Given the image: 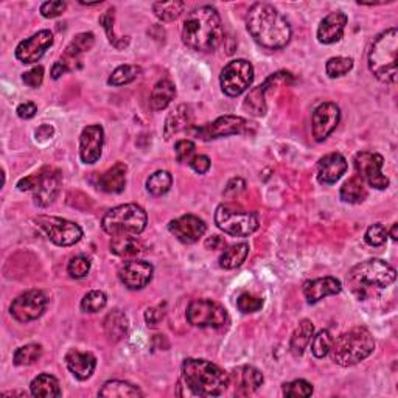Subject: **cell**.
<instances>
[{
  "label": "cell",
  "instance_id": "40",
  "mask_svg": "<svg viewBox=\"0 0 398 398\" xmlns=\"http://www.w3.org/2000/svg\"><path fill=\"white\" fill-rule=\"evenodd\" d=\"M42 356V345L27 344L14 352L13 363L16 366H32Z\"/></svg>",
  "mask_w": 398,
  "mask_h": 398
},
{
  "label": "cell",
  "instance_id": "42",
  "mask_svg": "<svg viewBox=\"0 0 398 398\" xmlns=\"http://www.w3.org/2000/svg\"><path fill=\"white\" fill-rule=\"evenodd\" d=\"M265 86L255 87L254 91L249 92V95L246 97L244 106L249 109L254 116H265L266 112V103H265Z\"/></svg>",
  "mask_w": 398,
  "mask_h": 398
},
{
  "label": "cell",
  "instance_id": "21",
  "mask_svg": "<svg viewBox=\"0 0 398 398\" xmlns=\"http://www.w3.org/2000/svg\"><path fill=\"white\" fill-rule=\"evenodd\" d=\"M64 361L67 369L80 381L91 378L97 367V358L91 352H80L77 349H70L67 352Z\"/></svg>",
  "mask_w": 398,
  "mask_h": 398
},
{
  "label": "cell",
  "instance_id": "23",
  "mask_svg": "<svg viewBox=\"0 0 398 398\" xmlns=\"http://www.w3.org/2000/svg\"><path fill=\"white\" fill-rule=\"evenodd\" d=\"M347 16L342 11H333L327 14V16L321 20L318 28V39L321 44H330L340 42L344 36L345 25H347Z\"/></svg>",
  "mask_w": 398,
  "mask_h": 398
},
{
  "label": "cell",
  "instance_id": "52",
  "mask_svg": "<svg viewBox=\"0 0 398 398\" xmlns=\"http://www.w3.org/2000/svg\"><path fill=\"white\" fill-rule=\"evenodd\" d=\"M22 81H24L25 85L32 89L39 87L44 81V67L36 66L33 67V69H30L28 72L22 75Z\"/></svg>",
  "mask_w": 398,
  "mask_h": 398
},
{
  "label": "cell",
  "instance_id": "22",
  "mask_svg": "<svg viewBox=\"0 0 398 398\" xmlns=\"http://www.w3.org/2000/svg\"><path fill=\"white\" fill-rule=\"evenodd\" d=\"M347 171V161L340 153H330L318 163V181L324 185L336 184Z\"/></svg>",
  "mask_w": 398,
  "mask_h": 398
},
{
  "label": "cell",
  "instance_id": "43",
  "mask_svg": "<svg viewBox=\"0 0 398 398\" xmlns=\"http://www.w3.org/2000/svg\"><path fill=\"white\" fill-rule=\"evenodd\" d=\"M353 69V59L347 56L330 58L325 66V72L330 78H340Z\"/></svg>",
  "mask_w": 398,
  "mask_h": 398
},
{
  "label": "cell",
  "instance_id": "1",
  "mask_svg": "<svg viewBox=\"0 0 398 398\" xmlns=\"http://www.w3.org/2000/svg\"><path fill=\"white\" fill-rule=\"evenodd\" d=\"M247 32L259 46L268 50H280L288 46L292 30L287 18L273 5L254 4L246 16Z\"/></svg>",
  "mask_w": 398,
  "mask_h": 398
},
{
  "label": "cell",
  "instance_id": "44",
  "mask_svg": "<svg viewBox=\"0 0 398 398\" xmlns=\"http://www.w3.org/2000/svg\"><path fill=\"white\" fill-rule=\"evenodd\" d=\"M108 304V297L103 291H89L81 300V310L85 313H99Z\"/></svg>",
  "mask_w": 398,
  "mask_h": 398
},
{
  "label": "cell",
  "instance_id": "13",
  "mask_svg": "<svg viewBox=\"0 0 398 398\" xmlns=\"http://www.w3.org/2000/svg\"><path fill=\"white\" fill-rule=\"evenodd\" d=\"M251 123L243 117L237 116H224L216 118L215 122L193 128V134L201 140H212L218 137L237 136V134H247L249 132Z\"/></svg>",
  "mask_w": 398,
  "mask_h": 398
},
{
  "label": "cell",
  "instance_id": "57",
  "mask_svg": "<svg viewBox=\"0 0 398 398\" xmlns=\"http://www.w3.org/2000/svg\"><path fill=\"white\" fill-rule=\"evenodd\" d=\"M206 247L207 249H221V247H224V240L221 237L213 235L206 242Z\"/></svg>",
  "mask_w": 398,
  "mask_h": 398
},
{
  "label": "cell",
  "instance_id": "27",
  "mask_svg": "<svg viewBox=\"0 0 398 398\" xmlns=\"http://www.w3.org/2000/svg\"><path fill=\"white\" fill-rule=\"evenodd\" d=\"M126 165L117 162L99 178V189L106 193H122L126 187Z\"/></svg>",
  "mask_w": 398,
  "mask_h": 398
},
{
  "label": "cell",
  "instance_id": "14",
  "mask_svg": "<svg viewBox=\"0 0 398 398\" xmlns=\"http://www.w3.org/2000/svg\"><path fill=\"white\" fill-rule=\"evenodd\" d=\"M355 170L358 178L363 182L369 184L371 187L377 190H385L389 187V179L383 175V165L385 159L378 153L372 151H361L355 156Z\"/></svg>",
  "mask_w": 398,
  "mask_h": 398
},
{
  "label": "cell",
  "instance_id": "59",
  "mask_svg": "<svg viewBox=\"0 0 398 398\" xmlns=\"http://www.w3.org/2000/svg\"><path fill=\"white\" fill-rule=\"evenodd\" d=\"M387 235H390V238H392L394 242H397L398 240V224L397 223L394 224L392 229H390V232H387Z\"/></svg>",
  "mask_w": 398,
  "mask_h": 398
},
{
  "label": "cell",
  "instance_id": "31",
  "mask_svg": "<svg viewBox=\"0 0 398 398\" xmlns=\"http://www.w3.org/2000/svg\"><path fill=\"white\" fill-rule=\"evenodd\" d=\"M128 328H130V322H128L126 314L120 310L111 311L104 319V333L112 342L122 341L128 335Z\"/></svg>",
  "mask_w": 398,
  "mask_h": 398
},
{
  "label": "cell",
  "instance_id": "9",
  "mask_svg": "<svg viewBox=\"0 0 398 398\" xmlns=\"http://www.w3.org/2000/svg\"><path fill=\"white\" fill-rule=\"evenodd\" d=\"M215 224L228 235L249 237L259 229L260 223L257 213L230 204H221L215 212Z\"/></svg>",
  "mask_w": 398,
  "mask_h": 398
},
{
  "label": "cell",
  "instance_id": "54",
  "mask_svg": "<svg viewBox=\"0 0 398 398\" xmlns=\"http://www.w3.org/2000/svg\"><path fill=\"white\" fill-rule=\"evenodd\" d=\"M163 310L161 306H154V308H148L145 311V321L148 325H157L159 322L163 319Z\"/></svg>",
  "mask_w": 398,
  "mask_h": 398
},
{
  "label": "cell",
  "instance_id": "7",
  "mask_svg": "<svg viewBox=\"0 0 398 398\" xmlns=\"http://www.w3.org/2000/svg\"><path fill=\"white\" fill-rule=\"evenodd\" d=\"M397 279V271L387 261L381 259H371L358 263L352 268L349 280L359 290L387 288Z\"/></svg>",
  "mask_w": 398,
  "mask_h": 398
},
{
  "label": "cell",
  "instance_id": "6",
  "mask_svg": "<svg viewBox=\"0 0 398 398\" xmlns=\"http://www.w3.org/2000/svg\"><path fill=\"white\" fill-rule=\"evenodd\" d=\"M148 216L137 204H122L111 209L101 220V228L108 235L137 237L147 229Z\"/></svg>",
  "mask_w": 398,
  "mask_h": 398
},
{
  "label": "cell",
  "instance_id": "39",
  "mask_svg": "<svg viewBox=\"0 0 398 398\" xmlns=\"http://www.w3.org/2000/svg\"><path fill=\"white\" fill-rule=\"evenodd\" d=\"M140 75V67L132 66V64H123L118 66L117 69L111 73V77L108 80V82L111 86H125L130 85V82L136 81Z\"/></svg>",
  "mask_w": 398,
  "mask_h": 398
},
{
  "label": "cell",
  "instance_id": "34",
  "mask_svg": "<svg viewBox=\"0 0 398 398\" xmlns=\"http://www.w3.org/2000/svg\"><path fill=\"white\" fill-rule=\"evenodd\" d=\"M100 397H108V398H137L142 397V390L131 385L128 381H120V380H112L104 383L103 387L99 392Z\"/></svg>",
  "mask_w": 398,
  "mask_h": 398
},
{
  "label": "cell",
  "instance_id": "47",
  "mask_svg": "<svg viewBox=\"0 0 398 398\" xmlns=\"http://www.w3.org/2000/svg\"><path fill=\"white\" fill-rule=\"evenodd\" d=\"M91 271V260L85 255H77L69 261V266H67V273L72 277V279H82L86 277Z\"/></svg>",
  "mask_w": 398,
  "mask_h": 398
},
{
  "label": "cell",
  "instance_id": "5",
  "mask_svg": "<svg viewBox=\"0 0 398 398\" xmlns=\"http://www.w3.org/2000/svg\"><path fill=\"white\" fill-rule=\"evenodd\" d=\"M397 28H389L378 35L369 50V69L375 78L386 82V85H395L397 82Z\"/></svg>",
  "mask_w": 398,
  "mask_h": 398
},
{
  "label": "cell",
  "instance_id": "15",
  "mask_svg": "<svg viewBox=\"0 0 398 398\" xmlns=\"http://www.w3.org/2000/svg\"><path fill=\"white\" fill-rule=\"evenodd\" d=\"M49 300L39 290H30L27 292H22L20 296L13 300V304L10 306L11 316L22 324H27V322L36 321L37 318H41L44 311H46Z\"/></svg>",
  "mask_w": 398,
  "mask_h": 398
},
{
  "label": "cell",
  "instance_id": "29",
  "mask_svg": "<svg viewBox=\"0 0 398 398\" xmlns=\"http://www.w3.org/2000/svg\"><path fill=\"white\" fill-rule=\"evenodd\" d=\"M176 87L170 80H161L157 81L151 95H149V106L153 111H163L168 104L175 100Z\"/></svg>",
  "mask_w": 398,
  "mask_h": 398
},
{
  "label": "cell",
  "instance_id": "35",
  "mask_svg": "<svg viewBox=\"0 0 398 398\" xmlns=\"http://www.w3.org/2000/svg\"><path fill=\"white\" fill-rule=\"evenodd\" d=\"M247 255H249V244L247 243L229 246L220 257V266L223 269H237L246 261Z\"/></svg>",
  "mask_w": 398,
  "mask_h": 398
},
{
  "label": "cell",
  "instance_id": "24",
  "mask_svg": "<svg viewBox=\"0 0 398 398\" xmlns=\"http://www.w3.org/2000/svg\"><path fill=\"white\" fill-rule=\"evenodd\" d=\"M304 296L308 304H318L319 300L328 296L340 294L342 290L341 282L335 277H322V279L308 280L304 283Z\"/></svg>",
  "mask_w": 398,
  "mask_h": 398
},
{
  "label": "cell",
  "instance_id": "18",
  "mask_svg": "<svg viewBox=\"0 0 398 398\" xmlns=\"http://www.w3.org/2000/svg\"><path fill=\"white\" fill-rule=\"evenodd\" d=\"M341 111L335 103H322L313 112V137L325 140L340 125Z\"/></svg>",
  "mask_w": 398,
  "mask_h": 398
},
{
  "label": "cell",
  "instance_id": "53",
  "mask_svg": "<svg viewBox=\"0 0 398 398\" xmlns=\"http://www.w3.org/2000/svg\"><path fill=\"white\" fill-rule=\"evenodd\" d=\"M189 165L198 173V175H206V173L210 170V165H212V162H210L207 156L199 154V156H194L193 159L189 162Z\"/></svg>",
  "mask_w": 398,
  "mask_h": 398
},
{
  "label": "cell",
  "instance_id": "33",
  "mask_svg": "<svg viewBox=\"0 0 398 398\" xmlns=\"http://www.w3.org/2000/svg\"><path fill=\"white\" fill-rule=\"evenodd\" d=\"M33 397H42V398H54L61 397L63 390L59 387V381L50 373H41L32 381L30 385Z\"/></svg>",
  "mask_w": 398,
  "mask_h": 398
},
{
  "label": "cell",
  "instance_id": "37",
  "mask_svg": "<svg viewBox=\"0 0 398 398\" xmlns=\"http://www.w3.org/2000/svg\"><path fill=\"white\" fill-rule=\"evenodd\" d=\"M185 4L181 0H171V2H156L153 4V11L157 18L163 22L176 20L184 13Z\"/></svg>",
  "mask_w": 398,
  "mask_h": 398
},
{
  "label": "cell",
  "instance_id": "46",
  "mask_svg": "<svg viewBox=\"0 0 398 398\" xmlns=\"http://www.w3.org/2000/svg\"><path fill=\"white\" fill-rule=\"evenodd\" d=\"M283 395L288 398H306L313 395V386L305 380H294L282 386Z\"/></svg>",
  "mask_w": 398,
  "mask_h": 398
},
{
  "label": "cell",
  "instance_id": "20",
  "mask_svg": "<svg viewBox=\"0 0 398 398\" xmlns=\"http://www.w3.org/2000/svg\"><path fill=\"white\" fill-rule=\"evenodd\" d=\"M104 145V131L100 125H89L80 136V157L82 163L99 162Z\"/></svg>",
  "mask_w": 398,
  "mask_h": 398
},
{
  "label": "cell",
  "instance_id": "19",
  "mask_svg": "<svg viewBox=\"0 0 398 398\" xmlns=\"http://www.w3.org/2000/svg\"><path fill=\"white\" fill-rule=\"evenodd\" d=\"M154 274V268L144 260H130L120 268L118 279L126 288L142 290L151 282Z\"/></svg>",
  "mask_w": 398,
  "mask_h": 398
},
{
  "label": "cell",
  "instance_id": "11",
  "mask_svg": "<svg viewBox=\"0 0 398 398\" xmlns=\"http://www.w3.org/2000/svg\"><path fill=\"white\" fill-rule=\"evenodd\" d=\"M35 223L46 232L50 242L56 246L69 247L77 244L82 238V229L78 224L64 220V218L37 216L35 218Z\"/></svg>",
  "mask_w": 398,
  "mask_h": 398
},
{
  "label": "cell",
  "instance_id": "4",
  "mask_svg": "<svg viewBox=\"0 0 398 398\" xmlns=\"http://www.w3.org/2000/svg\"><path fill=\"white\" fill-rule=\"evenodd\" d=\"M375 349V340L366 327H355L333 340L332 358L336 364L350 367L364 361L372 355Z\"/></svg>",
  "mask_w": 398,
  "mask_h": 398
},
{
  "label": "cell",
  "instance_id": "16",
  "mask_svg": "<svg viewBox=\"0 0 398 398\" xmlns=\"http://www.w3.org/2000/svg\"><path fill=\"white\" fill-rule=\"evenodd\" d=\"M54 46V35L49 30H41L27 37L16 47V58L22 64H35Z\"/></svg>",
  "mask_w": 398,
  "mask_h": 398
},
{
  "label": "cell",
  "instance_id": "3",
  "mask_svg": "<svg viewBox=\"0 0 398 398\" xmlns=\"http://www.w3.org/2000/svg\"><path fill=\"white\" fill-rule=\"evenodd\" d=\"M182 380L193 395L218 397L230 386L229 373L207 359H185L182 364Z\"/></svg>",
  "mask_w": 398,
  "mask_h": 398
},
{
  "label": "cell",
  "instance_id": "50",
  "mask_svg": "<svg viewBox=\"0 0 398 398\" xmlns=\"http://www.w3.org/2000/svg\"><path fill=\"white\" fill-rule=\"evenodd\" d=\"M194 149H197V147H194V144L192 140H179L176 142V145H175V153H176V159L178 162H190L193 157H194Z\"/></svg>",
  "mask_w": 398,
  "mask_h": 398
},
{
  "label": "cell",
  "instance_id": "41",
  "mask_svg": "<svg viewBox=\"0 0 398 398\" xmlns=\"http://www.w3.org/2000/svg\"><path fill=\"white\" fill-rule=\"evenodd\" d=\"M100 24L104 28V32L108 35L109 42L114 46L116 49H125L128 44H130V39H125V37H117L116 32H114V8H109L106 13L103 14L100 18Z\"/></svg>",
  "mask_w": 398,
  "mask_h": 398
},
{
  "label": "cell",
  "instance_id": "58",
  "mask_svg": "<svg viewBox=\"0 0 398 398\" xmlns=\"http://www.w3.org/2000/svg\"><path fill=\"white\" fill-rule=\"evenodd\" d=\"M66 72H69V69H67L66 64L61 63V61H56L54 64V69H51V78L54 80H58L61 75H64Z\"/></svg>",
  "mask_w": 398,
  "mask_h": 398
},
{
  "label": "cell",
  "instance_id": "45",
  "mask_svg": "<svg viewBox=\"0 0 398 398\" xmlns=\"http://www.w3.org/2000/svg\"><path fill=\"white\" fill-rule=\"evenodd\" d=\"M333 345V337L330 335L328 330H321V332L313 336L311 340V352L318 359L325 358Z\"/></svg>",
  "mask_w": 398,
  "mask_h": 398
},
{
  "label": "cell",
  "instance_id": "2",
  "mask_svg": "<svg viewBox=\"0 0 398 398\" xmlns=\"http://www.w3.org/2000/svg\"><path fill=\"white\" fill-rule=\"evenodd\" d=\"M223 24L220 14L212 6H199L185 18L182 41L197 51H213L223 41Z\"/></svg>",
  "mask_w": 398,
  "mask_h": 398
},
{
  "label": "cell",
  "instance_id": "51",
  "mask_svg": "<svg viewBox=\"0 0 398 398\" xmlns=\"http://www.w3.org/2000/svg\"><path fill=\"white\" fill-rule=\"evenodd\" d=\"M67 4L63 0H51V2H46L41 5V14L46 19H55L66 11Z\"/></svg>",
  "mask_w": 398,
  "mask_h": 398
},
{
  "label": "cell",
  "instance_id": "32",
  "mask_svg": "<svg viewBox=\"0 0 398 398\" xmlns=\"http://www.w3.org/2000/svg\"><path fill=\"white\" fill-rule=\"evenodd\" d=\"M142 251H144V244L137 237L117 235L111 240V252L118 255V257H136Z\"/></svg>",
  "mask_w": 398,
  "mask_h": 398
},
{
  "label": "cell",
  "instance_id": "36",
  "mask_svg": "<svg viewBox=\"0 0 398 398\" xmlns=\"http://www.w3.org/2000/svg\"><path fill=\"white\" fill-rule=\"evenodd\" d=\"M341 199L349 204H359L367 198V190L364 182L358 176L350 178L347 182L341 187Z\"/></svg>",
  "mask_w": 398,
  "mask_h": 398
},
{
  "label": "cell",
  "instance_id": "38",
  "mask_svg": "<svg viewBox=\"0 0 398 398\" xmlns=\"http://www.w3.org/2000/svg\"><path fill=\"white\" fill-rule=\"evenodd\" d=\"M173 185V178L168 171H156L151 176L147 179V190L151 193L153 197H162V194L168 193Z\"/></svg>",
  "mask_w": 398,
  "mask_h": 398
},
{
  "label": "cell",
  "instance_id": "26",
  "mask_svg": "<svg viewBox=\"0 0 398 398\" xmlns=\"http://www.w3.org/2000/svg\"><path fill=\"white\" fill-rule=\"evenodd\" d=\"M95 44L94 33H80L72 39V42L67 46L64 55L61 58V63L66 64L67 69L73 70L75 64L80 63V58L82 54L91 50Z\"/></svg>",
  "mask_w": 398,
  "mask_h": 398
},
{
  "label": "cell",
  "instance_id": "55",
  "mask_svg": "<svg viewBox=\"0 0 398 398\" xmlns=\"http://www.w3.org/2000/svg\"><path fill=\"white\" fill-rule=\"evenodd\" d=\"M18 112V116L20 118H24V120H30V118H33L36 116V112H37V108H36V104L32 103V101H27V103H22L18 106L16 109Z\"/></svg>",
  "mask_w": 398,
  "mask_h": 398
},
{
  "label": "cell",
  "instance_id": "49",
  "mask_svg": "<svg viewBox=\"0 0 398 398\" xmlns=\"http://www.w3.org/2000/svg\"><path fill=\"white\" fill-rule=\"evenodd\" d=\"M387 229L383 226V224L377 223V224H373V226H371L369 229L366 230V243L369 244V246H373V247H378V246H383L386 243V240H387Z\"/></svg>",
  "mask_w": 398,
  "mask_h": 398
},
{
  "label": "cell",
  "instance_id": "56",
  "mask_svg": "<svg viewBox=\"0 0 398 398\" xmlns=\"http://www.w3.org/2000/svg\"><path fill=\"white\" fill-rule=\"evenodd\" d=\"M54 134H55L54 126H51V125H41V126L36 130L35 136H36V140L46 142V140H50L51 137H54Z\"/></svg>",
  "mask_w": 398,
  "mask_h": 398
},
{
  "label": "cell",
  "instance_id": "10",
  "mask_svg": "<svg viewBox=\"0 0 398 398\" xmlns=\"http://www.w3.org/2000/svg\"><path fill=\"white\" fill-rule=\"evenodd\" d=\"M185 316L189 324L199 328H223L229 321L226 308L209 299L193 300Z\"/></svg>",
  "mask_w": 398,
  "mask_h": 398
},
{
  "label": "cell",
  "instance_id": "8",
  "mask_svg": "<svg viewBox=\"0 0 398 398\" xmlns=\"http://www.w3.org/2000/svg\"><path fill=\"white\" fill-rule=\"evenodd\" d=\"M63 175L56 168H42L36 175L20 179L18 182V189L20 192H33L36 206L49 207L54 204L61 192Z\"/></svg>",
  "mask_w": 398,
  "mask_h": 398
},
{
  "label": "cell",
  "instance_id": "17",
  "mask_svg": "<svg viewBox=\"0 0 398 398\" xmlns=\"http://www.w3.org/2000/svg\"><path fill=\"white\" fill-rule=\"evenodd\" d=\"M168 230L184 244L199 242L207 232V224L197 215H184L170 221Z\"/></svg>",
  "mask_w": 398,
  "mask_h": 398
},
{
  "label": "cell",
  "instance_id": "48",
  "mask_svg": "<svg viewBox=\"0 0 398 398\" xmlns=\"http://www.w3.org/2000/svg\"><path fill=\"white\" fill-rule=\"evenodd\" d=\"M263 304H265V300L259 296H254L249 294V292H243L242 296L238 297L237 300V306L238 310L244 313V314H251V313H257L263 308Z\"/></svg>",
  "mask_w": 398,
  "mask_h": 398
},
{
  "label": "cell",
  "instance_id": "30",
  "mask_svg": "<svg viewBox=\"0 0 398 398\" xmlns=\"http://www.w3.org/2000/svg\"><path fill=\"white\" fill-rule=\"evenodd\" d=\"M313 336H314L313 322L308 321V319L300 321L297 328L294 330V333H292V336H291L290 349H291L292 355L302 356L308 345H310Z\"/></svg>",
  "mask_w": 398,
  "mask_h": 398
},
{
  "label": "cell",
  "instance_id": "28",
  "mask_svg": "<svg viewBox=\"0 0 398 398\" xmlns=\"http://www.w3.org/2000/svg\"><path fill=\"white\" fill-rule=\"evenodd\" d=\"M192 122H193V112L190 106H187V104L178 106L175 111L170 112L167 120H165V126H163L165 139L168 140L175 136V134L187 130V128L192 126Z\"/></svg>",
  "mask_w": 398,
  "mask_h": 398
},
{
  "label": "cell",
  "instance_id": "25",
  "mask_svg": "<svg viewBox=\"0 0 398 398\" xmlns=\"http://www.w3.org/2000/svg\"><path fill=\"white\" fill-rule=\"evenodd\" d=\"M230 383H234L238 395L252 394L263 385V373L252 366H242L229 375Z\"/></svg>",
  "mask_w": 398,
  "mask_h": 398
},
{
  "label": "cell",
  "instance_id": "12",
  "mask_svg": "<svg viewBox=\"0 0 398 398\" xmlns=\"http://www.w3.org/2000/svg\"><path fill=\"white\" fill-rule=\"evenodd\" d=\"M254 81V67L246 59H234L224 66L220 75V85L228 97H238L249 89Z\"/></svg>",
  "mask_w": 398,
  "mask_h": 398
}]
</instances>
